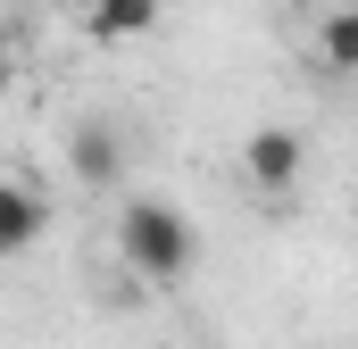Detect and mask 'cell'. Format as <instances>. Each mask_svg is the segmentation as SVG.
Segmentation results:
<instances>
[{"label": "cell", "instance_id": "cell-5", "mask_svg": "<svg viewBox=\"0 0 358 349\" xmlns=\"http://www.w3.org/2000/svg\"><path fill=\"white\" fill-rule=\"evenodd\" d=\"M159 17H167V0H92V8H84V42L125 50V42H142Z\"/></svg>", "mask_w": 358, "mask_h": 349}, {"label": "cell", "instance_id": "cell-8", "mask_svg": "<svg viewBox=\"0 0 358 349\" xmlns=\"http://www.w3.org/2000/svg\"><path fill=\"white\" fill-rule=\"evenodd\" d=\"M59 8H76V17H84V8H92V0H59Z\"/></svg>", "mask_w": 358, "mask_h": 349}, {"label": "cell", "instance_id": "cell-9", "mask_svg": "<svg viewBox=\"0 0 358 349\" xmlns=\"http://www.w3.org/2000/svg\"><path fill=\"white\" fill-rule=\"evenodd\" d=\"M350 8H358V0H350Z\"/></svg>", "mask_w": 358, "mask_h": 349}, {"label": "cell", "instance_id": "cell-6", "mask_svg": "<svg viewBox=\"0 0 358 349\" xmlns=\"http://www.w3.org/2000/svg\"><path fill=\"white\" fill-rule=\"evenodd\" d=\"M308 50L325 75H358V8L350 0H325V17L308 25Z\"/></svg>", "mask_w": 358, "mask_h": 349}, {"label": "cell", "instance_id": "cell-1", "mask_svg": "<svg viewBox=\"0 0 358 349\" xmlns=\"http://www.w3.org/2000/svg\"><path fill=\"white\" fill-rule=\"evenodd\" d=\"M117 258L134 283H150V291H176L192 258H200V225L183 216L176 200H159V191H134L125 208H117Z\"/></svg>", "mask_w": 358, "mask_h": 349}, {"label": "cell", "instance_id": "cell-4", "mask_svg": "<svg viewBox=\"0 0 358 349\" xmlns=\"http://www.w3.org/2000/svg\"><path fill=\"white\" fill-rule=\"evenodd\" d=\"M50 233V200L17 174H0V258H25L34 242Z\"/></svg>", "mask_w": 358, "mask_h": 349}, {"label": "cell", "instance_id": "cell-2", "mask_svg": "<svg viewBox=\"0 0 358 349\" xmlns=\"http://www.w3.org/2000/svg\"><path fill=\"white\" fill-rule=\"evenodd\" d=\"M300 174H308V133H300V125H259V133L242 142V183H250L259 200H292Z\"/></svg>", "mask_w": 358, "mask_h": 349}, {"label": "cell", "instance_id": "cell-7", "mask_svg": "<svg viewBox=\"0 0 358 349\" xmlns=\"http://www.w3.org/2000/svg\"><path fill=\"white\" fill-rule=\"evenodd\" d=\"M17 84V50H8V34H0V91Z\"/></svg>", "mask_w": 358, "mask_h": 349}, {"label": "cell", "instance_id": "cell-3", "mask_svg": "<svg viewBox=\"0 0 358 349\" xmlns=\"http://www.w3.org/2000/svg\"><path fill=\"white\" fill-rule=\"evenodd\" d=\"M67 174L92 183V191L125 183V125H117V117H84V125L67 133Z\"/></svg>", "mask_w": 358, "mask_h": 349}]
</instances>
